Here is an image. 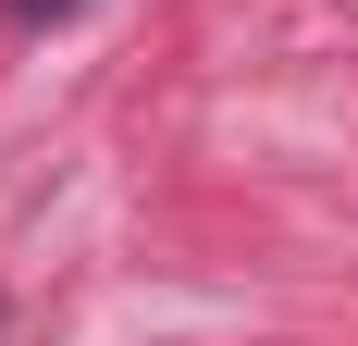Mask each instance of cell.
I'll return each instance as SVG.
<instances>
[{
    "mask_svg": "<svg viewBox=\"0 0 358 346\" xmlns=\"http://www.w3.org/2000/svg\"><path fill=\"white\" fill-rule=\"evenodd\" d=\"M13 13H25V25H62V13H87V0H13Z\"/></svg>",
    "mask_w": 358,
    "mask_h": 346,
    "instance_id": "1",
    "label": "cell"
}]
</instances>
